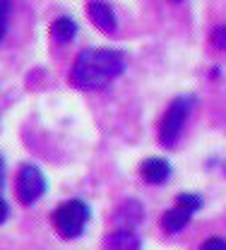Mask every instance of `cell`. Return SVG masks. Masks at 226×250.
<instances>
[{"label":"cell","instance_id":"3","mask_svg":"<svg viewBox=\"0 0 226 250\" xmlns=\"http://www.w3.org/2000/svg\"><path fill=\"white\" fill-rule=\"evenodd\" d=\"M87 217H89V209L82 200H70L61 205L56 212H53V226L56 231L72 241V238H80L84 233V226H87Z\"/></svg>","mask_w":226,"mask_h":250},{"label":"cell","instance_id":"9","mask_svg":"<svg viewBox=\"0 0 226 250\" xmlns=\"http://www.w3.org/2000/svg\"><path fill=\"white\" fill-rule=\"evenodd\" d=\"M108 248L111 250H140V241L132 231H118L108 238Z\"/></svg>","mask_w":226,"mask_h":250},{"label":"cell","instance_id":"11","mask_svg":"<svg viewBox=\"0 0 226 250\" xmlns=\"http://www.w3.org/2000/svg\"><path fill=\"white\" fill-rule=\"evenodd\" d=\"M209 43L217 48V51H226V24H219L209 31Z\"/></svg>","mask_w":226,"mask_h":250},{"label":"cell","instance_id":"12","mask_svg":"<svg viewBox=\"0 0 226 250\" xmlns=\"http://www.w3.org/2000/svg\"><path fill=\"white\" fill-rule=\"evenodd\" d=\"M10 0H0V41L5 39V31H7V20H10Z\"/></svg>","mask_w":226,"mask_h":250},{"label":"cell","instance_id":"15","mask_svg":"<svg viewBox=\"0 0 226 250\" xmlns=\"http://www.w3.org/2000/svg\"><path fill=\"white\" fill-rule=\"evenodd\" d=\"M0 183H2V166H0Z\"/></svg>","mask_w":226,"mask_h":250},{"label":"cell","instance_id":"2","mask_svg":"<svg viewBox=\"0 0 226 250\" xmlns=\"http://www.w3.org/2000/svg\"><path fill=\"white\" fill-rule=\"evenodd\" d=\"M193 96H176L168 104L162 123H159V142L164 147H173L181 140L183 127H185L188 118H190V111H193Z\"/></svg>","mask_w":226,"mask_h":250},{"label":"cell","instance_id":"7","mask_svg":"<svg viewBox=\"0 0 226 250\" xmlns=\"http://www.w3.org/2000/svg\"><path fill=\"white\" fill-rule=\"evenodd\" d=\"M190 219H193V214H190L188 209L173 207V209H168V212L162 217V229L166 233H181L183 229H188Z\"/></svg>","mask_w":226,"mask_h":250},{"label":"cell","instance_id":"4","mask_svg":"<svg viewBox=\"0 0 226 250\" xmlns=\"http://www.w3.org/2000/svg\"><path fill=\"white\" fill-rule=\"evenodd\" d=\"M43 192H46V178H43V173L36 166H32V164L22 166L20 168V176H17V200L24 207H29Z\"/></svg>","mask_w":226,"mask_h":250},{"label":"cell","instance_id":"6","mask_svg":"<svg viewBox=\"0 0 226 250\" xmlns=\"http://www.w3.org/2000/svg\"><path fill=\"white\" fill-rule=\"evenodd\" d=\"M140 176H142V181L149 183V186H162L164 181L171 176V164H168L166 159H162V156L147 159V161H142V166H140Z\"/></svg>","mask_w":226,"mask_h":250},{"label":"cell","instance_id":"1","mask_svg":"<svg viewBox=\"0 0 226 250\" xmlns=\"http://www.w3.org/2000/svg\"><path fill=\"white\" fill-rule=\"evenodd\" d=\"M125 70V56L113 48H94L80 53L72 65L70 82L77 89H101Z\"/></svg>","mask_w":226,"mask_h":250},{"label":"cell","instance_id":"8","mask_svg":"<svg viewBox=\"0 0 226 250\" xmlns=\"http://www.w3.org/2000/svg\"><path fill=\"white\" fill-rule=\"evenodd\" d=\"M51 34H53V39H56V41L67 43L70 39H75V34H77V24H75L70 17H58V20L51 24Z\"/></svg>","mask_w":226,"mask_h":250},{"label":"cell","instance_id":"16","mask_svg":"<svg viewBox=\"0 0 226 250\" xmlns=\"http://www.w3.org/2000/svg\"><path fill=\"white\" fill-rule=\"evenodd\" d=\"M173 2H181V0H173Z\"/></svg>","mask_w":226,"mask_h":250},{"label":"cell","instance_id":"10","mask_svg":"<svg viewBox=\"0 0 226 250\" xmlns=\"http://www.w3.org/2000/svg\"><path fill=\"white\" fill-rule=\"evenodd\" d=\"M202 205H205V200H202L197 192H181V195L176 197V207H183V209H188L190 214L197 212V209H202Z\"/></svg>","mask_w":226,"mask_h":250},{"label":"cell","instance_id":"13","mask_svg":"<svg viewBox=\"0 0 226 250\" xmlns=\"http://www.w3.org/2000/svg\"><path fill=\"white\" fill-rule=\"evenodd\" d=\"M200 250H226V238H219V236H212V238H207Z\"/></svg>","mask_w":226,"mask_h":250},{"label":"cell","instance_id":"5","mask_svg":"<svg viewBox=\"0 0 226 250\" xmlns=\"http://www.w3.org/2000/svg\"><path fill=\"white\" fill-rule=\"evenodd\" d=\"M87 15H89V20L94 22V27L101 29L103 34H111V31H116V27H118L116 12H113L111 5H106L103 0H92V2L87 5Z\"/></svg>","mask_w":226,"mask_h":250},{"label":"cell","instance_id":"14","mask_svg":"<svg viewBox=\"0 0 226 250\" xmlns=\"http://www.w3.org/2000/svg\"><path fill=\"white\" fill-rule=\"evenodd\" d=\"M7 214H10V209H7V202H5V200L0 197V224H2V221L7 219Z\"/></svg>","mask_w":226,"mask_h":250}]
</instances>
